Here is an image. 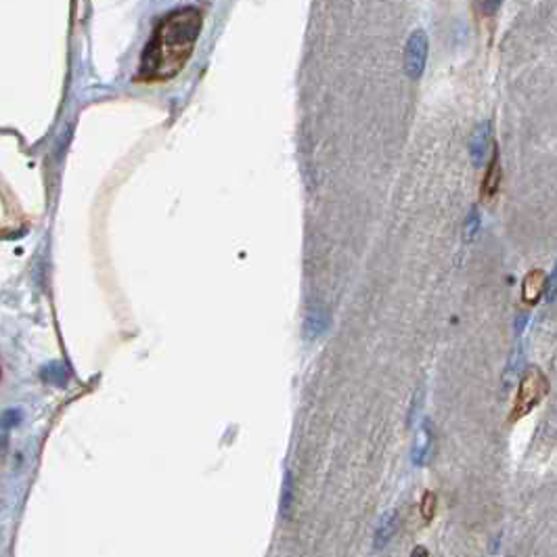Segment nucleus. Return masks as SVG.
<instances>
[{
	"label": "nucleus",
	"instance_id": "1",
	"mask_svg": "<svg viewBox=\"0 0 557 557\" xmlns=\"http://www.w3.org/2000/svg\"><path fill=\"white\" fill-rule=\"evenodd\" d=\"M201 28L204 13L199 6H181L161 17L141 55L136 80L157 84L176 78L193 55Z\"/></svg>",
	"mask_w": 557,
	"mask_h": 557
},
{
	"label": "nucleus",
	"instance_id": "2",
	"mask_svg": "<svg viewBox=\"0 0 557 557\" xmlns=\"http://www.w3.org/2000/svg\"><path fill=\"white\" fill-rule=\"evenodd\" d=\"M547 392H549V381H547L545 373L536 369V367L526 369V373L522 375V381H520V390H518V396H516L511 421H518V419L526 417L528 413H532L538 404L543 403Z\"/></svg>",
	"mask_w": 557,
	"mask_h": 557
},
{
	"label": "nucleus",
	"instance_id": "3",
	"mask_svg": "<svg viewBox=\"0 0 557 557\" xmlns=\"http://www.w3.org/2000/svg\"><path fill=\"white\" fill-rule=\"evenodd\" d=\"M426 61H428V36L419 30L408 38L404 51V69L408 78L417 80L426 69Z\"/></svg>",
	"mask_w": 557,
	"mask_h": 557
},
{
	"label": "nucleus",
	"instance_id": "4",
	"mask_svg": "<svg viewBox=\"0 0 557 557\" xmlns=\"http://www.w3.org/2000/svg\"><path fill=\"white\" fill-rule=\"evenodd\" d=\"M491 145H493V130L488 122H484L473 130L471 141H469V154L476 166H484V161L488 159Z\"/></svg>",
	"mask_w": 557,
	"mask_h": 557
},
{
	"label": "nucleus",
	"instance_id": "5",
	"mask_svg": "<svg viewBox=\"0 0 557 557\" xmlns=\"http://www.w3.org/2000/svg\"><path fill=\"white\" fill-rule=\"evenodd\" d=\"M545 287H547V277L545 273L538 269V271H530L524 281H522V300L526 302L528 306H534L538 304V300L543 298L545 293Z\"/></svg>",
	"mask_w": 557,
	"mask_h": 557
},
{
	"label": "nucleus",
	"instance_id": "6",
	"mask_svg": "<svg viewBox=\"0 0 557 557\" xmlns=\"http://www.w3.org/2000/svg\"><path fill=\"white\" fill-rule=\"evenodd\" d=\"M498 183H501V161H498V154L495 151L491 164H488V170H486V176L482 181V197H493L498 189Z\"/></svg>",
	"mask_w": 557,
	"mask_h": 557
},
{
	"label": "nucleus",
	"instance_id": "7",
	"mask_svg": "<svg viewBox=\"0 0 557 557\" xmlns=\"http://www.w3.org/2000/svg\"><path fill=\"white\" fill-rule=\"evenodd\" d=\"M428 426H430V423H426L423 433H421V438H419V442H417V446H415V453H413L415 465L428 463V457H430V453H432V432H430Z\"/></svg>",
	"mask_w": 557,
	"mask_h": 557
},
{
	"label": "nucleus",
	"instance_id": "8",
	"mask_svg": "<svg viewBox=\"0 0 557 557\" xmlns=\"http://www.w3.org/2000/svg\"><path fill=\"white\" fill-rule=\"evenodd\" d=\"M327 327V316L323 310H310L308 318H306V329H308V338H318Z\"/></svg>",
	"mask_w": 557,
	"mask_h": 557
},
{
	"label": "nucleus",
	"instance_id": "9",
	"mask_svg": "<svg viewBox=\"0 0 557 557\" xmlns=\"http://www.w3.org/2000/svg\"><path fill=\"white\" fill-rule=\"evenodd\" d=\"M291 505H293V478H291V473L287 471V473H285V478H283L281 513H283V516H289V511H291Z\"/></svg>",
	"mask_w": 557,
	"mask_h": 557
},
{
	"label": "nucleus",
	"instance_id": "10",
	"mask_svg": "<svg viewBox=\"0 0 557 557\" xmlns=\"http://www.w3.org/2000/svg\"><path fill=\"white\" fill-rule=\"evenodd\" d=\"M392 532H394V513L386 516L383 522H381L379 528H377V532H375V547H383V545H388Z\"/></svg>",
	"mask_w": 557,
	"mask_h": 557
},
{
	"label": "nucleus",
	"instance_id": "11",
	"mask_svg": "<svg viewBox=\"0 0 557 557\" xmlns=\"http://www.w3.org/2000/svg\"><path fill=\"white\" fill-rule=\"evenodd\" d=\"M522 354H524V350H522V346H518V348H516V352L511 354V361H509V365H507V369H505V377H503V381H505V388H509V386H511V381L516 379V375L520 373Z\"/></svg>",
	"mask_w": 557,
	"mask_h": 557
},
{
	"label": "nucleus",
	"instance_id": "12",
	"mask_svg": "<svg viewBox=\"0 0 557 557\" xmlns=\"http://www.w3.org/2000/svg\"><path fill=\"white\" fill-rule=\"evenodd\" d=\"M421 516L426 522H432L436 516V495L433 493H426L423 501H421Z\"/></svg>",
	"mask_w": 557,
	"mask_h": 557
},
{
	"label": "nucleus",
	"instance_id": "13",
	"mask_svg": "<svg viewBox=\"0 0 557 557\" xmlns=\"http://www.w3.org/2000/svg\"><path fill=\"white\" fill-rule=\"evenodd\" d=\"M478 229H480V212L473 208V210L469 212V216H467V224H465V239H473L476 233H478Z\"/></svg>",
	"mask_w": 557,
	"mask_h": 557
},
{
	"label": "nucleus",
	"instance_id": "14",
	"mask_svg": "<svg viewBox=\"0 0 557 557\" xmlns=\"http://www.w3.org/2000/svg\"><path fill=\"white\" fill-rule=\"evenodd\" d=\"M545 298L547 302H553L557 298V264L553 266L551 275L547 277V287H545Z\"/></svg>",
	"mask_w": 557,
	"mask_h": 557
},
{
	"label": "nucleus",
	"instance_id": "15",
	"mask_svg": "<svg viewBox=\"0 0 557 557\" xmlns=\"http://www.w3.org/2000/svg\"><path fill=\"white\" fill-rule=\"evenodd\" d=\"M19 419H21V413H19V411H6V413H4V419H2V426H4V430H9V428L17 426V423H19Z\"/></svg>",
	"mask_w": 557,
	"mask_h": 557
},
{
	"label": "nucleus",
	"instance_id": "16",
	"mask_svg": "<svg viewBox=\"0 0 557 557\" xmlns=\"http://www.w3.org/2000/svg\"><path fill=\"white\" fill-rule=\"evenodd\" d=\"M526 321H528V314H522V316L518 318V333L526 327Z\"/></svg>",
	"mask_w": 557,
	"mask_h": 557
},
{
	"label": "nucleus",
	"instance_id": "17",
	"mask_svg": "<svg viewBox=\"0 0 557 557\" xmlns=\"http://www.w3.org/2000/svg\"><path fill=\"white\" fill-rule=\"evenodd\" d=\"M413 556H426V551H423V549H417V551H413Z\"/></svg>",
	"mask_w": 557,
	"mask_h": 557
}]
</instances>
